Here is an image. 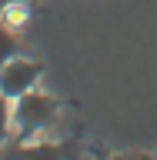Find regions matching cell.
Segmentation results:
<instances>
[{"mask_svg":"<svg viewBox=\"0 0 157 160\" xmlns=\"http://www.w3.org/2000/svg\"><path fill=\"white\" fill-rule=\"evenodd\" d=\"M57 117V100L47 97V93H37L30 90L24 97H17V110H13V123H17L20 137H30V133H40L47 130Z\"/></svg>","mask_w":157,"mask_h":160,"instance_id":"6da1fadb","label":"cell"},{"mask_svg":"<svg viewBox=\"0 0 157 160\" xmlns=\"http://www.w3.org/2000/svg\"><path fill=\"white\" fill-rule=\"evenodd\" d=\"M40 73H44V67H40V63L13 57L10 63H3V67H0V97L17 100V97H24V93H30V90H34V83L40 80Z\"/></svg>","mask_w":157,"mask_h":160,"instance_id":"7a4b0ae2","label":"cell"},{"mask_svg":"<svg viewBox=\"0 0 157 160\" xmlns=\"http://www.w3.org/2000/svg\"><path fill=\"white\" fill-rule=\"evenodd\" d=\"M10 160H74V153L64 143H24L10 150Z\"/></svg>","mask_w":157,"mask_h":160,"instance_id":"3957f363","label":"cell"},{"mask_svg":"<svg viewBox=\"0 0 157 160\" xmlns=\"http://www.w3.org/2000/svg\"><path fill=\"white\" fill-rule=\"evenodd\" d=\"M13 57H17V37H13V30L7 23H0V67L10 63Z\"/></svg>","mask_w":157,"mask_h":160,"instance_id":"277c9868","label":"cell"},{"mask_svg":"<svg viewBox=\"0 0 157 160\" xmlns=\"http://www.w3.org/2000/svg\"><path fill=\"white\" fill-rule=\"evenodd\" d=\"M7 120H10V113H7V97H0V150H3V140H7Z\"/></svg>","mask_w":157,"mask_h":160,"instance_id":"5b68a950","label":"cell"},{"mask_svg":"<svg viewBox=\"0 0 157 160\" xmlns=\"http://www.w3.org/2000/svg\"><path fill=\"white\" fill-rule=\"evenodd\" d=\"M110 160H154V157H147V153H117Z\"/></svg>","mask_w":157,"mask_h":160,"instance_id":"8992f818","label":"cell"},{"mask_svg":"<svg viewBox=\"0 0 157 160\" xmlns=\"http://www.w3.org/2000/svg\"><path fill=\"white\" fill-rule=\"evenodd\" d=\"M7 3H10V0H0V10H3V7H7Z\"/></svg>","mask_w":157,"mask_h":160,"instance_id":"52a82bcc","label":"cell"},{"mask_svg":"<svg viewBox=\"0 0 157 160\" xmlns=\"http://www.w3.org/2000/svg\"><path fill=\"white\" fill-rule=\"evenodd\" d=\"M10 3H20V0H10Z\"/></svg>","mask_w":157,"mask_h":160,"instance_id":"ba28073f","label":"cell"}]
</instances>
